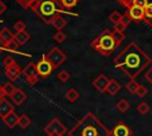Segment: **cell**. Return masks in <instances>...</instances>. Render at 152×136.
<instances>
[{"label":"cell","mask_w":152,"mask_h":136,"mask_svg":"<svg viewBox=\"0 0 152 136\" xmlns=\"http://www.w3.org/2000/svg\"><path fill=\"white\" fill-rule=\"evenodd\" d=\"M150 63V57L134 41L127 44L114 59V66L122 70L125 75L131 79L137 78Z\"/></svg>","instance_id":"1"},{"label":"cell","mask_w":152,"mask_h":136,"mask_svg":"<svg viewBox=\"0 0 152 136\" xmlns=\"http://www.w3.org/2000/svg\"><path fill=\"white\" fill-rule=\"evenodd\" d=\"M70 136H110L112 132L93 114H86L69 131Z\"/></svg>","instance_id":"2"},{"label":"cell","mask_w":152,"mask_h":136,"mask_svg":"<svg viewBox=\"0 0 152 136\" xmlns=\"http://www.w3.org/2000/svg\"><path fill=\"white\" fill-rule=\"evenodd\" d=\"M58 5H62L55 0H36L31 7V9L45 22L51 24L52 20L59 15L58 12H62V9L58 7Z\"/></svg>","instance_id":"3"},{"label":"cell","mask_w":152,"mask_h":136,"mask_svg":"<svg viewBox=\"0 0 152 136\" xmlns=\"http://www.w3.org/2000/svg\"><path fill=\"white\" fill-rule=\"evenodd\" d=\"M90 45L96 52H99L102 56H109L119 46L118 43L115 41V39L113 38L112 31H109V30H104L103 32H101L91 41Z\"/></svg>","instance_id":"4"},{"label":"cell","mask_w":152,"mask_h":136,"mask_svg":"<svg viewBox=\"0 0 152 136\" xmlns=\"http://www.w3.org/2000/svg\"><path fill=\"white\" fill-rule=\"evenodd\" d=\"M51 64H52V66L56 69V67H58V66H61L65 60H66V56L61 51V48H58V47H53L49 53H46L45 56H44Z\"/></svg>","instance_id":"5"},{"label":"cell","mask_w":152,"mask_h":136,"mask_svg":"<svg viewBox=\"0 0 152 136\" xmlns=\"http://www.w3.org/2000/svg\"><path fill=\"white\" fill-rule=\"evenodd\" d=\"M46 135H64L66 132V128L58 118H52L50 123L44 128Z\"/></svg>","instance_id":"6"},{"label":"cell","mask_w":152,"mask_h":136,"mask_svg":"<svg viewBox=\"0 0 152 136\" xmlns=\"http://www.w3.org/2000/svg\"><path fill=\"white\" fill-rule=\"evenodd\" d=\"M23 73L26 78V82L30 84V85H34L38 79H39V73H38V70H37V64L33 63V61H30L25 69L23 70Z\"/></svg>","instance_id":"7"},{"label":"cell","mask_w":152,"mask_h":136,"mask_svg":"<svg viewBox=\"0 0 152 136\" xmlns=\"http://www.w3.org/2000/svg\"><path fill=\"white\" fill-rule=\"evenodd\" d=\"M55 67L52 66V64L45 58L43 57L38 63H37V70H38V73L42 78H46L53 70Z\"/></svg>","instance_id":"8"},{"label":"cell","mask_w":152,"mask_h":136,"mask_svg":"<svg viewBox=\"0 0 152 136\" xmlns=\"http://www.w3.org/2000/svg\"><path fill=\"white\" fill-rule=\"evenodd\" d=\"M109 78L106 76V75H103V73H100L94 80H93V86L97 90V91H100V92H106V90H107V88H108V84H109Z\"/></svg>","instance_id":"9"},{"label":"cell","mask_w":152,"mask_h":136,"mask_svg":"<svg viewBox=\"0 0 152 136\" xmlns=\"http://www.w3.org/2000/svg\"><path fill=\"white\" fill-rule=\"evenodd\" d=\"M5 73L7 76V78H10V80H17L20 75H21V69L20 66L14 61L13 64H11L10 66H6L5 67Z\"/></svg>","instance_id":"10"},{"label":"cell","mask_w":152,"mask_h":136,"mask_svg":"<svg viewBox=\"0 0 152 136\" xmlns=\"http://www.w3.org/2000/svg\"><path fill=\"white\" fill-rule=\"evenodd\" d=\"M110 132H112V136H131L132 134L129 127L124 122H119Z\"/></svg>","instance_id":"11"},{"label":"cell","mask_w":152,"mask_h":136,"mask_svg":"<svg viewBox=\"0 0 152 136\" xmlns=\"http://www.w3.org/2000/svg\"><path fill=\"white\" fill-rule=\"evenodd\" d=\"M127 13H128V15L131 17L132 20H134L137 22L140 21V20L144 21V8L142 7L132 5L129 8H127Z\"/></svg>","instance_id":"12"},{"label":"cell","mask_w":152,"mask_h":136,"mask_svg":"<svg viewBox=\"0 0 152 136\" xmlns=\"http://www.w3.org/2000/svg\"><path fill=\"white\" fill-rule=\"evenodd\" d=\"M2 119V122L8 127V128H14L15 125H18V119H19V116L14 112V111H12V112H10L7 116H5L4 118H1Z\"/></svg>","instance_id":"13"},{"label":"cell","mask_w":152,"mask_h":136,"mask_svg":"<svg viewBox=\"0 0 152 136\" xmlns=\"http://www.w3.org/2000/svg\"><path fill=\"white\" fill-rule=\"evenodd\" d=\"M12 111H14L12 104H11L6 98L1 99V101H0V117L4 118L5 116H7V115H8L10 112H12Z\"/></svg>","instance_id":"14"},{"label":"cell","mask_w":152,"mask_h":136,"mask_svg":"<svg viewBox=\"0 0 152 136\" xmlns=\"http://www.w3.org/2000/svg\"><path fill=\"white\" fill-rule=\"evenodd\" d=\"M11 98H12V101H13L17 105H20V104H23V103L26 101L27 96H26V93H25L23 90L15 89V91L11 95Z\"/></svg>","instance_id":"15"},{"label":"cell","mask_w":152,"mask_h":136,"mask_svg":"<svg viewBox=\"0 0 152 136\" xmlns=\"http://www.w3.org/2000/svg\"><path fill=\"white\" fill-rule=\"evenodd\" d=\"M30 38H31V35H30V33L26 32V31H21V32H18V33L14 34V40L18 43L19 46L26 44V43L30 40Z\"/></svg>","instance_id":"16"},{"label":"cell","mask_w":152,"mask_h":136,"mask_svg":"<svg viewBox=\"0 0 152 136\" xmlns=\"http://www.w3.org/2000/svg\"><path fill=\"white\" fill-rule=\"evenodd\" d=\"M144 21L152 27V0L144 7Z\"/></svg>","instance_id":"17"},{"label":"cell","mask_w":152,"mask_h":136,"mask_svg":"<svg viewBox=\"0 0 152 136\" xmlns=\"http://www.w3.org/2000/svg\"><path fill=\"white\" fill-rule=\"evenodd\" d=\"M120 89H121V85H120L115 79H110L106 92H107L108 95H110V96H114V95H116V93L120 91Z\"/></svg>","instance_id":"18"},{"label":"cell","mask_w":152,"mask_h":136,"mask_svg":"<svg viewBox=\"0 0 152 136\" xmlns=\"http://www.w3.org/2000/svg\"><path fill=\"white\" fill-rule=\"evenodd\" d=\"M51 25H52L57 31H61L62 28H64V27L66 26V20H65L64 18H62L61 15H57V17L52 20Z\"/></svg>","instance_id":"19"},{"label":"cell","mask_w":152,"mask_h":136,"mask_svg":"<svg viewBox=\"0 0 152 136\" xmlns=\"http://www.w3.org/2000/svg\"><path fill=\"white\" fill-rule=\"evenodd\" d=\"M14 34H15V33H12L7 27H4V28L0 30V37H1L6 43L12 41V40L14 39Z\"/></svg>","instance_id":"20"},{"label":"cell","mask_w":152,"mask_h":136,"mask_svg":"<svg viewBox=\"0 0 152 136\" xmlns=\"http://www.w3.org/2000/svg\"><path fill=\"white\" fill-rule=\"evenodd\" d=\"M65 97H66V99L69 101V102H71V103H74V102H76L77 99H78V97H80V93H78V91H76L75 89H69L66 92H65Z\"/></svg>","instance_id":"21"},{"label":"cell","mask_w":152,"mask_h":136,"mask_svg":"<svg viewBox=\"0 0 152 136\" xmlns=\"http://www.w3.org/2000/svg\"><path fill=\"white\" fill-rule=\"evenodd\" d=\"M18 125L21 128V129H26L31 125V119L28 118L27 115H21L19 116V119H18Z\"/></svg>","instance_id":"22"},{"label":"cell","mask_w":152,"mask_h":136,"mask_svg":"<svg viewBox=\"0 0 152 136\" xmlns=\"http://www.w3.org/2000/svg\"><path fill=\"white\" fill-rule=\"evenodd\" d=\"M139 85H140V84H138L134 79H131L129 82H127V83H126L125 88H126L127 92H129V93H137V90H138Z\"/></svg>","instance_id":"23"},{"label":"cell","mask_w":152,"mask_h":136,"mask_svg":"<svg viewBox=\"0 0 152 136\" xmlns=\"http://www.w3.org/2000/svg\"><path fill=\"white\" fill-rule=\"evenodd\" d=\"M121 18H122V14H121V13H119L118 11H113V12L109 14V17H108L109 21H110L113 25L119 24V22L121 21Z\"/></svg>","instance_id":"24"},{"label":"cell","mask_w":152,"mask_h":136,"mask_svg":"<svg viewBox=\"0 0 152 136\" xmlns=\"http://www.w3.org/2000/svg\"><path fill=\"white\" fill-rule=\"evenodd\" d=\"M116 109L120 111V112H126L128 109H129V103L126 101V99H120L118 103H116Z\"/></svg>","instance_id":"25"},{"label":"cell","mask_w":152,"mask_h":136,"mask_svg":"<svg viewBox=\"0 0 152 136\" xmlns=\"http://www.w3.org/2000/svg\"><path fill=\"white\" fill-rule=\"evenodd\" d=\"M112 34H113V38L115 39V41L118 43V45H120L122 43V40L125 39V33L121 32V31L114 30V31H112Z\"/></svg>","instance_id":"26"},{"label":"cell","mask_w":152,"mask_h":136,"mask_svg":"<svg viewBox=\"0 0 152 136\" xmlns=\"http://www.w3.org/2000/svg\"><path fill=\"white\" fill-rule=\"evenodd\" d=\"M57 78H58L62 83H66V82L70 79V75H69V72H68L66 70H61V71L58 72V75H57Z\"/></svg>","instance_id":"27"},{"label":"cell","mask_w":152,"mask_h":136,"mask_svg":"<svg viewBox=\"0 0 152 136\" xmlns=\"http://www.w3.org/2000/svg\"><path fill=\"white\" fill-rule=\"evenodd\" d=\"M137 111H138L139 114H141V115H146V114L150 111V105H148L147 103H145V102H141V103L137 106Z\"/></svg>","instance_id":"28"},{"label":"cell","mask_w":152,"mask_h":136,"mask_svg":"<svg viewBox=\"0 0 152 136\" xmlns=\"http://www.w3.org/2000/svg\"><path fill=\"white\" fill-rule=\"evenodd\" d=\"M2 86H4V91H5V93H6V95H8V96H11V95L15 91V89H17V88L11 83V82H7V83H6V84H4Z\"/></svg>","instance_id":"29"},{"label":"cell","mask_w":152,"mask_h":136,"mask_svg":"<svg viewBox=\"0 0 152 136\" xmlns=\"http://www.w3.org/2000/svg\"><path fill=\"white\" fill-rule=\"evenodd\" d=\"M25 28H26V25H25V22L21 21V20H18V21L13 25V30L15 31V33L21 32V31H25Z\"/></svg>","instance_id":"30"},{"label":"cell","mask_w":152,"mask_h":136,"mask_svg":"<svg viewBox=\"0 0 152 136\" xmlns=\"http://www.w3.org/2000/svg\"><path fill=\"white\" fill-rule=\"evenodd\" d=\"M147 92H148V89L145 86V85H139V88H138V90H137V96L138 97H140V98H142V97H145L146 95H147Z\"/></svg>","instance_id":"31"},{"label":"cell","mask_w":152,"mask_h":136,"mask_svg":"<svg viewBox=\"0 0 152 136\" xmlns=\"http://www.w3.org/2000/svg\"><path fill=\"white\" fill-rule=\"evenodd\" d=\"M34 1H36V0H17V2H18L23 8H30V9H31V7H32V5H33Z\"/></svg>","instance_id":"32"},{"label":"cell","mask_w":152,"mask_h":136,"mask_svg":"<svg viewBox=\"0 0 152 136\" xmlns=\"http://www.w3.org/2000/svg\"><path fill=\"white\" fill-rule=\"evenodd\" d=\"M65 33L62 32V31H57L55 34H53V39L57 41V43H63L65 40Z\"/></svg>","instance_id":"33"},{"label":"cell","mask_w":152,"mask_h":136,"mask_svg":"<svg viewBox=\"0 0 152 136\" xmlns=\"http://www.w3.org/2000/svg\"><path fill=\"white\" fill-rule=\"evenodd\" d=\"M61 2H62V6L64 8H71V7L76 6L78 0H61Z\"/></svg>","instance_id":"34"},{"label":"cell","mask_w":152,"mask_h":136,"mask_svg":"<svg viewBox=\"0 0 152 136\" xmlns=\"http://www.w3.org/2000/svg\"><path fill=\"white\" fill-rule=\"evenodd\" d=\"M131 21H132V19H131V17L128 15V13L126 12L125 14H122V18H121V22L127 27L129 24H131Z\"/></svg>","instance_id":"35"},{"label":"cell","mask_w":152,"mask_h":136,"mask_svg":"<svg viewBox=\"0 0 152 136\" xmlns=\"http://www.w3.org/2000/svg\"><path fill=\"white\" fill-rule=\"evenodd\" d=\"M148 2H150V0H133V5L139 6V7H142V8H144Z\"/></svg>","instance_id":"36"},{"label":"cell","mask_w":152,"mask_h":136,"mask_svg":"<svg viewBox=\"0 0 152 136\" xmlns=\"http://www.w3.org/2000/svg\"><path fill=\"white\" fill-rule=\"evenodd\" d=\"M19 47V45H18V43L13 39L12 41H10V43H7V50H12V51H14V50H17Z\"/></svg>","instance_id":"37"},{"label":"cell","mask_w":152,"mask_h":136,"mask_svg":"<svg viewBox=\"0 0 152 136\" xmlns=\"http://www.w3.org/2000/svg\"><path fill=\"white\" fill-rule=\"evenodd\" d=\"M116 1H119L124 7H126V8H129L132 5H133V0H116Z\"/></svg>","instance_id":"38"},{"label":"cell","mask_w":152,"mask_h":136,"mask_svg":"<svg viewBox=\"0 0 152 136\" xmlns=\"http://www.w3.org/2000/svg\"><path fill=\"white\" fill-rule=\"evenodd\" d=\"M14 63V59H13V57H6L5 59H4V61H2V64H4V66L6 67V66H10L11 64H13Z\"/></svg>","instance_id":"39"},{"label":"cell","mask_w":152,"mask_h":136,"mask_svg":"<svg viewBox=\"0 0 152 136\" xmlns=\"http://www.w3.org/2000/svg\"><path fill=\"white\" fill-rule=\"evenodd\" d=\"M145 79L150 83V84H152V66L147 70V72L145 73Z\"/></svg>","instance_id":"40"},{"label":"cell","mask_w":152,"mask_h":136,"mask_svg":"<svg viewBox=\"0 0 152 136\" xmlns=\"http://www.w3.org/2000/svg\"><path fill=\"white\" fill-rule=\"evenodd\" d=\"M6 50H7V43L0 37V53L4 52V51H6Z\"/></svg>","instance_id":"41"},{"label":"cell","mask_w":152,"mask_h":136,"mask_svg":"<svg viewBox=\"0 0 152 136\" xmlns=\"http://www.w3.org/2000/svg\"><path fill=\"white\" fill-rule=\"evenodd\" d=\"M114 30H116V31H121V32H124L125 30H126V26L120 21L119 24H116V25H114Z\"/></svg>","instance_id":"42"},{"label":"cell","mask_w":152,"mask_h":136,"mask_svg":"<svg viewBox=\"0 0 152 136\" xmlns=\"http://www.w3.org/2000/svg\"><path fill=\"white\" fill-rule=\"evenodd\" d=\"M6 9H7V6L5 5V2H4V1H1V0H0V15H1L2 13H5V12H6Z\"/></svg>","instance_id":"43"},{"label":"cell","mask_w":152,"mask_h":136,"mask_svg":"<svg viewBox=\"0 0 152 136\" xmlns=\"http://www.w3.org/2000/svg\"><path fill=\"white\" fill-rule=\"evenodd\" d=\"M5 96H6V93H5V91H4V86H0V101L4 99Z\"/></svg>","instance_id":"44"},{"label":"cell","mask_w":152,"mask_h":136,"mask_svg":"<svg viewBox=\"0 0 152 136\" xmlns=\"http://www.w3.org/2000/svg\"><path fill=\"white\" fill-rule=\"evenodd\" d=\"M45 136H62V135H45Z\"/></svg>","instance_id":"45"}]
</instances>
